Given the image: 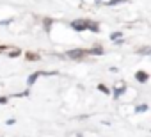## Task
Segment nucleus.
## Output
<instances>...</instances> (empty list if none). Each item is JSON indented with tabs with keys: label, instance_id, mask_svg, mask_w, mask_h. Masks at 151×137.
<instances>
[{
	"label": "nucleus",
	"instance_id": "f257e3e1",
	"mask_svg": "<svg viewBox=\"0 0 151 137\" xmlns=\"http://www.w3.org/2000/svg\"><path fill=\"white\" fill-rule=\"evenodd\" d=\"M71 27L75 29V30H93V32H98L100 30V27H98V23H94V22H89V20H75V22H71Z\"/></svg>",
	"mask_w": 151,
	"mask_h": 137
},
{
	"label": "nucleus",
	"instance_id": "f03ea898",
	"mask_svg": "<svg viewBox=\"0 0 151 137\" xmlns=\"http://www.w3.org/2000/svg\"><path fill=\"white\" fill-rule=\"evenodd\" d=\"M87 53H89L87 50H71V52H68V57H71V59H82Z\"/></svg>",
	"mask_w": 151,
	"mask_h": 137
},
{
	"label": "nucleus",
	"instance_id": "7ed1b4c3",
	"mask_svg": "<svg viewBox=\"0 0 151 137\" xmlns=\"http://www.w3.org/2000/svg\"><path fill=\"white\" fill-rule=\"evenodd\" d=\"M135 79H137L139 82H147L149 75H147L146 71H137V73H135Z\"/></svg>",
	"mask_w": 151,
	"mask_h": 137
},
{
	"label": "nucleus",
	"instance_id": "20e7f679",
	"mask_svg": "<svg viewBox=\"0 0 151 137\" xmlns=\"http://www.w3.org/2000/svg\"><path fill=\"white\" fill-rule=\"evenodd\" d=\"M39 75H50V73H43V71H37V73H32V75H30V79H29V82H27V84H29V86H32V84H34V82H36V79H37V77H39Z\"/></svg>",
	"mask_w": 151,
	"mask_h": 137
},
{
	"label": "nucleus",
	"instance_id": "39448f33",
	"mask_svg": "<svg viewBox=\"0 0 151 137\" xmlns=\"http://www.w3.org/2000/svg\"><path fill=\"white\" fill-rule=\"evenodd\" d=\"M126 0H110V2H107V6L109 7H112V6H117V4H124Z\"/></svg>",
	"mask_w": 151,
	"mask_h": 137
},
{
	"label": "nucleus",
	"instance_id": "423d86ee",
	"mask_svg": "<svg viewBox=\"0 0 151 137\" xmlns=\"http://www.w3.org/2000/svg\"><path fill=\"white\" fill-rule=\"evenodd\" d=\"M139 53H142V55H151V48H149V46H144V48L139 50Z\"/></svg>",
	"mask_w": 151,
	"mask_h": 137
},
{
	"label": "nucleus",
	"instance_id": "0eeeda50",
	"mask_svg": "<svg viewBox=\"0 0 151 137\" xmlns=\"http://www.w3.org/2000/svg\"><path fill=\"white\" fill-rule=\"evenodd\" d=\"M121 36H123V34H121V32H112V34H110V39H112V41H114V39H119V37H121Z\"/></svg>",
	"mask_w": 151,
	"mask_h": 137
},
{
	"label": "nucleus",
	"instance_id": "6e6552de",
	"mask_svg": "<svg viewBox=\"0 0 151 137\" xmlns=\"http://www.w3.org/2000/svg\"><path fill=\"white\" fill-rule=\"evenodd\" d=\"M123 93H124V87H119V89H116V91H114V96L117 98V96H121Z\"/></svg>",
	"mask_w": 151,
	"mask_h": 137
},
{
	"label": "nucleus",
	"instance_id": "1a4fd4ad",
	"mask_svg": "<svg viewBox=\"0 0 151 137\" xmlns=\"http://www.w3.org/2000/svg\"><path fill=\"white\" fill-rule=\"evenodd\" d=\"M146 110H147V105H139L135 109V112H146Z\"/></svg>",
	"mask_w": 151,
	"mask_h": 137
},
{
	"label": "nucleus",
	"instance_id": "9d476101",
	"mask_svg": "<svg viewBox=\"0 0 151 137\" xmlns=\"http://www.w3.org/2000/svg\"><path fill=\"white\" fill-rule=\"evenodd\" d=\"M4 103H7V98L6 96H0V105H4Z\"/></svg>",
	"mask_w": 151,
	"mask_h": 137
},
{
	"label": "nucleus",
	"instance_id": "9b49d317",
	"mask_svg": "<svg viewBox=\"0 0 151 137\" xmlns=\"http://www.w3.org/2000/svg\"><path fill=\"white\" fill-rule=\"evenodd\" d=\"M100 91H103V93H109V89H107L105 86H100Z\"/></svg>",
	"mask_w": 151,
	"mask_h": 137
},
{
	"label": "nucleus",
	"instance_id": "f8f14e48",
	"mask_svg": "<svg viewBox=\"0 0 151 137\" xmlns=\"http://www.w3.org/2000/svg\"><path fill=\"white\" fill-rule=\"evenodd\" d=\"M98 2H100V0H98Z\"/></svg>",
	"mask_w": 151,
	"mask_h": 137
}]
</instances>
